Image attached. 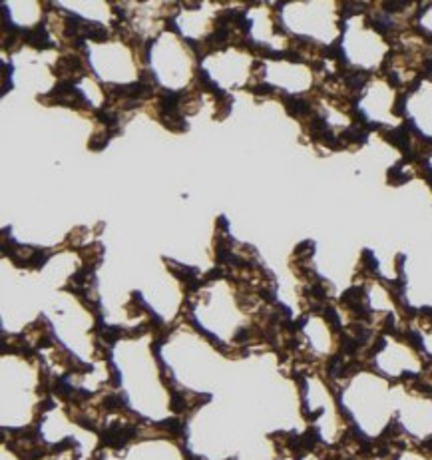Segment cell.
Listing matches in <instances>:
<instances>
[{
	"label": "cell",
	"instance_id": "6da1fadb",
	"mask_svg": "<svg viewBox=\"0 0 432 460\" xmlns=\"http://www.w3.org/2000/svg\"><path fill=\"white\" fill-rule=\"evenodd\" d=\"M287 108H289V114H307L309 112V106L305 102H301V100H297V98H289L287 100Z\"/></svg>",
	"mask_w": 432,
	"mask_h": 460
},
{
	"label": "cell",
	"instance_id": "7a4b0ae2",
	"mask_svg": "<svg viewBox=\"0 0 432 460\" xmlns=\"http://www.w3.org/2000/svg\"><path fill=\"white\" fill-rule=\"evenodd\" d=\"M182 409H185V398L182 395H173L171 397V411L180 413Z\"/></svg>",
	"mask_w": 432,
	"mask_h": 460
},
{
	"label": "cell",
	"instance_id": "3957f363",
	"mask_svg": "<svg viewBox=\"0 0 432 460\" xmlns=\"http://www.w3.org/2000/svg\"><path fill=\"white\" fill-rule=\"evenodd\" d=\"M405 100H407L405 96H400V98H398V102L394 104V114H398V116H403V114H405Z\"/></svg>",
	"mask_w": 432,
	"mask_h": 460
},
{
	"label": "cell",
	"instance_id": "277c9868",
	"mask_svg": "<svg viewBox=\"0 0 432 460\" xmlns=\"http://www.w3.org/2000/svg\"><path fill=\"white\" fill-rule=\"evenodd\" d=\"M106 144H108V140H104V138H94V140L90 142V147H92V149H102Z\"/></svg>",
	"mask_w": 432,
	"mask_h": 460
},
{
	"label": "cell",
	"instance_id": "5b68a950",
	"mask_svg": "<svg viewBox=\"0 0 432 460\" xmlns=\"http://www.w3.org/2000/svg\"><path fill=\"white\" fill-rule=\"evenodd\" d=\"M253 92H255V94H267V92H273V88L267 86V84H261V86L253 88Z\"/></svg>",
	"mask_w": 432,
	"mask_h": 460
},
{
	"label": "cell",
	"instance_id": "8992f818",
	"mask_svg": "<svg viewBox=\"0 0 432 460\" xmlns=\"http://www.w3.org/2000/svg\"><path fill=\"white\" fill-rule=\"evenodd\" d=\"M219 277H224V271H221V269H215V271L209 273V279H219Z\"/></svg>",
	"mask_w": 432,
	"mask_h": 460
},
{
	"label": "cell",
	"instance_id": "52a82bcc",
	"mask_svg": "<svg viewBox=\"0 0 432 460\" xmlns=\"http://www.w3.org/2000/svg\"><path fill=\"white\" fill-rule=\"evenodd\" d=\"M243 339H247V331H245V329H241L239 333L235 335V341H243Z\"/></svg>",
	"mask_w": 432,
	"mask_h": 460
}]
</instances>
